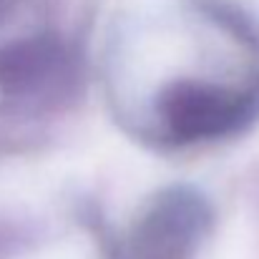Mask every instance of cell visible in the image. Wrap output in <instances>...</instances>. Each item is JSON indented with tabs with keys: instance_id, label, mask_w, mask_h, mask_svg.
<instances>
[{
	"instance_id": "cell-2",
	"label": "cell",
	"mask_w": 259,
	"mask_h": 259,
	"mask_svg": "<svg viewBox=\"0 0 259 259\" xmlns=\"http://www.w3.org/2000/svg\"><path fill=\"white\" fill-rule=\"evenodd\" d=\"M209 227V201L191 186H169L141 209L128 237V252L134 259H189Z\"/></svg>"
},
{
	"instance_id": "cell-1",
	"label": "cell",
	"mask_w": 259,
	"mask_h": 259,
	"mask_svg": "<svg viewBox=\"0 0 259 259\" xmlns=\"http://www.w3.org/2000/svg\"><path fill=\"white\" fill-rule=\"evenodd\" d=\"M156 111L174 141L194 144L249 126L259 113V96L204 81H176L161 91Z\"/></svg>"
},
{
	"instance_id": "cell-3",
	"label": "cell",
	"mask_w": 259,
	"mask_h": 259,
	"mask_svg": "<svg viewBox=\"0 0 259 259\" xmlns=\"http://www.w3.org/2000/svg\"><path fill=\"white\" fill-rule=\"evenodd\" d=\"M68 76V51L51 33L15 38L0 48V98L8 106H43L66 88Z\"/></svg>"
},
{
	"instance_id": "cell-4",
	"label": "cell",
	"mask_w": 259,
	"mask_h": 259,
	"mask_svg": "<svg viewBox=\"0 0 259 259\" xmlns=\"http://www.w3.org/2000/svg\"><path fill=\"white\" fill-rule=\"evenodd\" d=\"M8 5H10V0H0V18L5 15V10H8Z\"/></svg>"
}]
</instances>
